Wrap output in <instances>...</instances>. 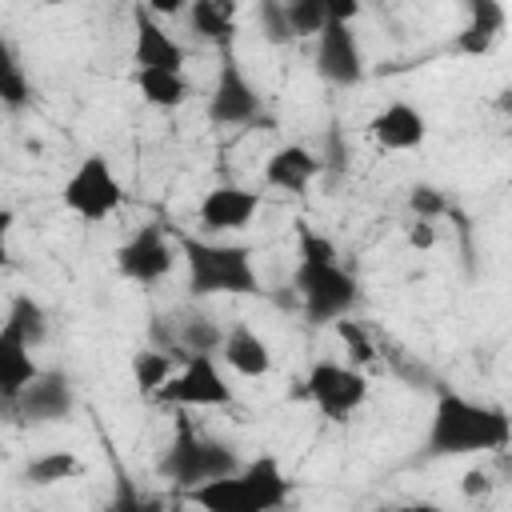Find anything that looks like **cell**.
<instances>
[{"label":"cell","mask_w":512,"mask_h":512,"mask_svg":"<svg viewBox=\"0 0 512 512\" xmlns=\"http://www.w3.org/2000/svg\"><path fill=\"white\" fill-rule=\"evenodd\" d=\"M136 88L152 108H180L188 100V80L184 72H160V68H140Z\"/></svg>","instance_id":"44dd1931"},{"label":"cell","mask_w":512,"mask_h":512,"mask_svg":"<svg viewBox=\"0 0 512 512\" xmlns=\"http://www.w3.org/2000/svg\"><path fill=\"white\" fill-rule=\"evenodd\" d=\"M320 172H324L320 156L312 148H304V144H280L264 160V184L280 188V192H304Z\"/></svg>","instance_id":"2e32d148"},{"label":"cell","mask_w":512,"mask_h":512,"mask_svg":"<svg viewBox=\"0 0 512 512\" xmlns=\"http://www.w3.org/2000/svg\"><path fill=\"white\" fill-rule=\"evenodd\" d=\"M104 512H164V500L160 496H144L132 484H120L116 496H112V504Z\"/></svg>","instance_id":"4dcf8cb0"},{"label":"cell","mask_w":512,"mask_h":512,"mask_svg":"<svg viewBox=\"0 0 512 512\" xmlns=\"http://www.w3.org/2000/svg\"><path fill=\"white\" fill-rule=\"evenodd\" d=\"M336 332H340V340H344V348H348V356H352V368H356V364H372V360H376V344L364 336V328H360L352 316L336 320Z\"/></svg>","instance_id":"f546056e"},{"label":"cell","mask_w":512,"mask_h":512,"mask_svg":"<svg viewBox=\"0 0 512 512\" xmlns=\"http://www.w3.org/2000/svg\"><path fill=\"white\" fill-rule=\"evenodd\" d=\"M292 36H320L328 24V0H292L284 4Z\"/></svg>","instance_id":"484cf974"},{"label":"cell","mask_w":512,"mask_h":512,"mask_svg":"<svg viewBox=\"0 0 512 512\" xmlns=\"http://www.w3.org/2000/svg\"><path fill=\"white\" fill-rule=\"evenodd\" d=\"M508 416L496 404L468 400L460 392H440L428 424L432 456H484L508 444Z\"/></svg>","instance_id":"6da1fadb"},{"label":"cell","mask_w":512,"mask_h":512,"mask_svg":"<svg viewBox=\"0 0 512 512\" xmlns=\"http://www.w3.org/2000/svg\"><path fill=\"white\" fill-rule=\"evenodd\" d=\"M4 324H12L32 348L44 340V332H48V320H44V308L32 300V296H16L12 300V308H8V316H4Z\"/></svg>","instance_id":"d4e9b609"},{"label":"cell","mask_w":512,"mask_h":512,"mask_svg":"<svg viewBox=\"0 0 512 512\" xmlns=\"http://www.w3.org/2000/svg\"><path fill=\"white\" fill-rule=\"evenodd\" d=\"M396 512H440L436 504H408V508H396Z\"/></svg>","instance_id":"d590c367"},{"label":"cell","mask_w":512,"mask_h":512,"mask_svg":"<svg viewBox=\"0 0 512 512\" xmlns=\"http://www.w3.org/2000/svg\"><path fill=\"white\" fill-rule=\"evenodd\" d=\"M116 268H120L124 280L160 284L176 268V248H172V240L160 224H144L116 248Z\"/></svg>","instance_id":"9c48e42d"},{"label":"cell","mask_w":512,"mask_h":512,"mask_svg":"<svg viewBox=\"0 0 512 512\" xmlns=\"http://www.w3.org/2000/svg\"><path fill=\"white\" fill-rule=\"evenodd\" d=\"M316 72L336 88H352L364 80V52L352 24L340 20L324 24V32L316 36Z\"/></svg>","instance_id":"8fae6325"},{"label":"cell","mask_w":512,"mask_h":512,"mask_svg":"<svg viewBox=\"0 0 512 512\" xmlns=\"http://www.w3.org/2000/svg\"><path fill=\"white\" fill-rule=\"evenodd\" d=\"M188 20H192V32H196L200 40H212V44H220V48H232L236 4H224V0H192Z\"/></svg>","instance_id":"ffe728a7"},{"label":"cell","mask_w":512,"mask_h":512,"mask_svg":"<svg viewBox=\"0 0 512 512\" xmlns=\"http://www.w3.org/2000/svg\"><path fill=\"white\" fill-rule=\"evenodd\" d=\"M236 468H240V460H236V452L228 444L200 436L184 416L176 420V436H172V444H168V452L160 460V472L176 488L188 492V488H200L208 480H220V476H228Z\"/></svg>","instance_id":"277c9868"},{"label":"cell","mask_w":512,"mask_h":512,"mask_svg":"<svg viewBox=\"0 0 512 512\" xmlns=\"http://www.w3.org/2000/svg\"><path fill=\"white\" fill-rule=\"evenodd\" d=\"M296 248H300V260H308V264L340 260V256H336V244H332L328 236H320L312 224H296Z\"/></svg>","instance_id":"f1b7e54d"},{"label":"cell","mask_w":512,"mask_h":512,"mask_svg":"<svg viewBox=\"0 0 512 512\" xmlns=\"http://www.w3.org/2000/svg\"><path fill=\"white\" fill-rule=\"evenodd\" d=\"M176 352H168V348H148V352H136V360H132V376H136V388L140 392H156L176 368Z\"/></svg>","instance_id":"cb8c5ba5"},{"label":"cell","mask_w":512,"mask_h":512,"mask_svg":"<svg viewBox=\"0 0 512 512\" xmlns=\"http://www.w3.org/2000/svg\"><path fill=\"white\" fill-rule=\"evenodd\" d=\"M60 200H64V208L72 216L96 224V220H108L120 208L124 188H120V180H116V172H112V164L104 156H84L68 172V180L60 188Z\"/></svg>","instance_id":"8992f818"},{"label":"cell","mask_w":512,"mask_h":512,"mask_svg":"<svg viewBox=\"0 0 512 512\" xmlns=\"http://www.w3.org/2000/svg\"><path fill=\"white\" fill-rule=\"evenodd\" d=\"M220 356H224V364H228L236 376H244V380H260V376H268V368H272V348H268V340H264L256 328H248V324H232V328L224 332Z\"/></svg>","instance_id":"e0dca14e"},{"label":"cell","mask_w":512,"mask_h":512,"mask_svg":"<svg viewBox=\"0 0 512 512\" xmlns=\"http://www.w3.org/2000/svg\"><path fill=\"white\" fill-rule=\"evenodd\" d=\"M136 20V40H132V56H136V72L140 68H160V72H184V48L176 44V36L156 20V12L148 4L132 8Z\"/></svg>","instance_id":"7c38bea8"},{"label":"cell","mask_w":512,"mask_h":512,"mask_svg":"<svg viewBox=\"0 0 512 512\" xmlns=\"http://www.w3.org/2000/svg\"><path fill=\"white\" fill-rule=\"evenodd\" d=\"M176 512H180V508H176Z\"/></svg>","instance_id":"74e56055"},{"label":"cell","mask_w":512,"mask_h":512,"mask_svg":"<svg viewBox=\"0 0 512 512\" xmlns=\"http://www.w3.org/2000/svg\"><path fill=\"white\" fill-rule=\"evenodd\" d=\"M408 204H412V212H416V220H436V216H444L448 212V200L436 192V188H428V184H420V188H412V196H408Z\"/></svg>","instance_id":"1f68e13d"},{"label":"cell","mask_w":512,"mask_h":512,"mask_svg":"<svg viewBox=\"0 0 512 512\" xmlns=\"http://www.w3.org/2000/svg\"><path fill=\"white\" fill-rule=\"evenodd\" d=\"M84 472V464L68 452V448H52V452H40L28 460L24 468V480L36 484V488H52V484H64V480H76Z\"/></svg>","instance_id":"7402d4cb"},{"label":"cell","mask_w":512,"mask_h":512,"mask_svg":"<svg viewBox=\"0 0 512 512\" xmlns=\"http://www.w3.org/2000/svg\"><path fill=\"white\" fill-rule=\"evenodd\" d=\"M220 340H224V328H216L208 316H192L180 328V344L188 348V356H212L220 352Z\"/></svg>","instance_id":"4316f807"},{"label":"cell","mask_w":512,"mask_h":512,"mask_svg":"<svg viewBox=\"0 0 512 512\" xmlns=\"http://www.w3.org/2000/svg\"><path fill=\"white\" fill-rule=\"evenodd\" d=\"M208 116L212 124H252L260 116V92L244 76L232 48H224V60H220V72L208 96Z\"/></svg>","instance_id":"30bf717a"},{"label":"cell","mask_w":512,"mask_h":512,"mask_svg":"<svg viewBox=\"0 0 512 512\" xmlns=\"http://www.w3.org/2000/svg\"><path fill=\"white\" fill-rule=\"evenodd\" d=\"M12 408H16L24 420H32V424L64 420V416L72 412V388H68V380H64L60 372H40V376L12 400Z\"/></svg>","instance_id":"9a60e30c"},{"label":"cell","mask_w":512,"mask_h":512,"mask_svg":"<svg viewBox=\"0 0 512 512\" xmlns=\"http://www.w3.org/2000/svg\"><path fill=\"white\" fill-rule=\"evenodd\" d=\"M12 220H16V216H12L8 208H0V268L8 264V236H12Z\"/></svg>","instance_id":"e575fe53"},{"label":"cell","mask_w":512,"mask_h":512,"mask_svg":"<svg viewBox=\"0 0 512 512\" xmlns=\"http://www.w3.org/2000/svg\"><path fill=\"white\" fill-rule=\"evenodd\" d=\"M468 24H464V32L456 36V48L464 52V56H484L492 44H496V36L504 32V20H508V12H504V4H496V0H472L468 4Z\"/></svg>","instance_id":"d6986e66"},{"label":"cell","mask_w":512,"mask_h":512,"mask_svg":"<svg viewBox=\"0 0 512 512\" xmlns=\"http://www.w3.org/2000/svg\"><path fill=\"white\" fill-rule=\"evenodd\" d=\"M28 76H24V64L16 60L12 44L0 36V104L8 108H24L28 104Z\"/></svg>","instance_id":"603a6c76"},{"label":"cell","mask_w":512,"mask_h":512,"mask_svg":"<svg viewBox=\"0 0 512 512\" xmlns=\"http://www.w3.org/2000/svg\"><path fill=\"white\" fill-rule=\"evenodd\" d=\"M256 208H260V192L240 188V184H216L204 192L196 216L208 232H240L252 224Z\"/></svg>","instance_id":"5bb4252c"},{"label":"cell","mask_w":512,"mask_h":512,"mask_svg":"<svg viewBox=\"0 0 512 512\" xmlns=\"http://www.w3.org/2000/svg\"><path fill=\"white\" fill-rule=\"evenodd\" d=\"M492 488V480H488V472H480V468H472V472H464V492L468 496H476V492H488Z\"/></svg>","instance_id":"836d02e7"},{"label":"cell","mask_w":512,"mask_h":512,"mask_svg":"<svg viewBox=\"0 0 512 512\" xmlns=\"http://www.w3.org/2000/svg\"><path fill=\"white\" fill-rule=\"evenodd\" d=\"M296 292H300L304 316L312 324H336L356 304V280L340 268V260H328V264L300 260V268H296Z\"/></svg>","instance_id":"5b68a950"},{"label":"cell","mask_w":512,"mask_h":512,"mask_svg":"<svg viewBox=\"0 0 512 512\" xmlns=\"http://www.w3.org/2000/svg\"><path fill=\"white\" fill-rule=\"evenodd\" d=\"M180 248H184L192 296H252V292H260V276H256L248 244L184 236Z\"/></svg>","instance_id":"3957f363"},{"label":"cell","mask_w":512,"mask_h":512,"mask_svg":"<svg viewBox=\"0 0 512 512\" xmlns=\"http://www.w3.org/2000/svg\"><path fill=\"white\" fill-rule=\"evenodd\" d=\"M408 240H412V248H432V244H436V228H432L428 220H416V224L408 228Z\"/></svg>","instance_id":"d6a6232c"},{"label":"cell","mask_w":512,"mask_h":512,"mask_svg":"<svg viewBox=\"0 0 512 512\" xmlns=\"http://www.w3.org/2000/svg\"><path fill=\"white\" fill-rule=\"evenodd\" d=\"M256 24H260V36L268 44H288L296 40L292 28H288V16H284V4L280 0H260L256 4Z\"/></svg>","instance_id":"83f0119b"},{"label":"cell","mask_w":512,"mask_h":512,"mask_svg":"<svg viewBox=\"0 0 512 512\" xmlns=\"http://www.w3.org/2000/svg\"><path fill=\"white\" fill-rule=\"evenodd\" d=\"M152 396L160 404H172V408H220V404H232V388H228V380H224V372L216 368L212 356H188Z\"/></svg>","instance_id":"52a82bcc"},{"label":"cell","mask_w":512,"mask_h":512,"mask_svg":"<svg viewBox=\"0 0 512 512\" xmlns=\"http://www.w3.org/2000/svg\"><path fill=\"white\" fill-rule=\"evenodd\" d=\"M380 512H384V508H380Z\"/></svg>","instance_id":"8d00e7d4"},{"label":"cell","mask_w":512,"mask_h":512,"mask_svg":"<svg viewBox=\"0 0 512 512\" xmlns=\"http://www.w3.org/2000/svg\"><path fill=\"white\" fill-rule=\"evenodd\" d=\"M36 376L40 368L32 360V344L12 324H0V396L12 404Z\"/></svg>","instance_id":"ac0fdd59"},{"label":"cell","mask_w":512,"mask_h":512,"mask_svg":"<svg viewBox=\"0 0 512 512\" xmlns=\"http://www.w3.org/2000/svg\"><path fill=\"white\" fill-rule=\"evenodd\" d=\"M288 492L292 484L276 456H256L220 480L188 488V500L204 512H280Z\"/></svg>","instance_id":"7a4b0ae2"},{"label":"cell","mask_w":512,"mask_h":512,"mask_svg":"<svg viewBox=\"0 0 512 512\" xmlns=\"http://www.w3.org/2000/svg\"><path fill=\"white\" fill-rule=\"evenodd\" d=\"M368 136H372V144L384 148V152H412V148L424 144L428 120H424V112H420L416 104L392 100V104H384V108L368 120Z\"/></svg>","instance_id":"4fadbf2b"},{"label":"cell","mask_w":512,"mask_h":512,"mask_svg":"<svg viewBox=\"0 0 512 512\" xmlns=\"http://www.w3.org/2000/svg\"><path fill=\"white\" fill-rule=\"evenodd\" d=\"M304 392L308 400L332 416V420H348L364 400H368V380L360 368L352 364H336V360H316L304 376Z\"/></svg>","instance_id":"ba28073f"}]
</instances>
